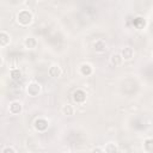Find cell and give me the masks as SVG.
I'll return each instance as SVG.
<instances>
[{
	"label": "cell",
	"mask_w": 153,
	"mask_h": 153,
	"mask_svg": "<svg viewBox=\"0 0 153 153\" xmlns=\"http://www.w3.org/2000/svg\"><path fill=\"white\" fill-rule=\"evenodd\" d=\"M16 19H17V23L22 26H27L32 23L33 20V14L31 13V11L29 10H20L17 16H16Z\"/></svg>",
	"instance_id": "obj_1"
},
{
	"label": "cell",
	"mask_w": 153,
	"mask_h": 153,
	"mask_svg": "<svg viewBox=\"0 0 153 153\" xmlns=\"http://www.w3.org/2000/svg\"><path fill=\"white\" fill-rule=\"evenodd\" d=\"M41 91H42V86L37 81H31L26 86V93L30 97H37L41 93Z\"/></svg>",
	"instance_id": "obj_2"
},
{
	"label": "cell",
	"mask_w": 153,
	"mask_h": 153,
	"mask_svg": "<svg viewBox=\"0 0 153 153\" xmlns=\"http://www.w3.org/2000/svg\"><path fill=\"white\" fill-rule=\"evenodd\" d=\"M33 128L37 131H45L49 128V121L44 117H38L33 121Z\"/></svg>",
	"instance_id": "obj_3"
},
{
	"label": "cell",
	"mask_w": 153,
	"mask_h": 153,
	"mask_svg": "<svg viewBox=\"0 0 153 153\" xmlns=\"http://www.w3.org/2000/svg\"><path fill=\"white\" fill-rule=\"evenodd\" d=\"M86 97H87V96H86V92H85L84 90H81V88H76V90L73 92V94H72L73 102L76 103V104H82V103H85Z\"/></svg>",
	"instance_id": "obj_4"
},
{
	"label": "cell",
	"mask_w": 153,
	"mask_h": 153,
	"mask_svg": "<svg viewBox=\"0 0 153 153\" xmlns=\"http://www.w3.org/2000/svg\"><path fill=\"white\" fill-rule=\"evenodd\" d=\"M8 111L11 115H19L23 111V104L19 100H13L8 105Z\"/></svg>",
	"instance_id": "obj_5"
},
{
	"label": "cell",
	"mask_w": 153,
	"mask_h": 153,
	"mask_svg": "<svg viewBox=\"0 0 153 153\" xmlns=\"http://www.w3.org/2000/svg\"><path fill=\"white\" fill-rule=\"evenodd\" d=\"M92 48H93V50L96 53H104L106 50V48H108V44H106V42L104 39L98 38L92 43Z\"/></svg>",
	"instance_id": "obj_6"
},
{
	"label": "cell",
	"mask_w": 153,
	"mask_h": 153,
	"mask_svg": "<svg viewBox=\"0 0 153 153\" xmlns=\"http://www.w3.org/2000/svg\"><path fill=\"white\" fill-rule=\"evenodd\" d=\"M48 74H49L50 78H54V79L60 78L61 74H62V69H61L60 65H57V63L51 65V66L48 68Z\"/></svg>",
	"instance_id": "obj_7"
},
{
	"label": "cell",
	"mask_w": 153,
	"mask_h": 153,
	"mask_svg": "<svg viewBox=\"0 0 153 153\" xmlns=\"http://www.w3.org/2000/svg\"><path fill=\"white\" fill-rule=\"evenodd\" d=\"M120 54H121L123 61H129L134 57V49L131 47H124V48H122Z\"/></svg>",
	"instance_id": "obj_8"
},
{
	"label": "cell",
	"mask_w": 153,
	"mask_h": 153,
	"mask_svg": "<svg viewBox=\"0 0 153 153\" xmlns=\"http://www.w3.org/2000/svg\"><path fill=\"white\" fill-rule=\"evenodd\" d=\"M79 73L82 75V76H90L92 73H93V67L90 65V63H81L80 67H79Z\"/></svg>",
	"instance_id": "obj_9"
},
{
	"label": "cell",
	"mask_w": 153,
	"mask_h": 153,
	"mask_svg": "<svg viewBox=\"0 0 153 153\" xmlns=\"http://www.w3.org/2000/svg\"><path fill=\"white\" fill-rule=\"evenodd\" d=\"M10 43H11V36H10V33L6 32L5 30H1L0 31V47L1 48H5Z\"/></svg>",
	"instance_id": "obj_10"
},
{
	"label": "cell",
	"mask_w": 153,
	"mask_h": 153,
	"mask_svg": "<svg viewBox=\"0 0 153 153\" xmlns=\"http://www.w3.org/2000/svg\"><path fill=\"white\" fill-rule=\"evenodd\" d=\"M24 47L26 48V49H35L37 45H38V42H37V39L35 38V37H32V36H29V37H26V38H24Z\"/></svg>",
	"instance_id": "obj_11"
},
{
	"label": "cell",
	"mask_w": 153,
	"mask_h": 153,
	"mask_svg": "<svg viewBox=\"0 0 153 153\" xmlns=\"http://www.w3.org/2000/svg\"><path fill=\"white\" fill-rule=\"evenodd\" d=\"M122 62H123V59H122V56H121L120 53H115V54L111 55V57H110V65L112 67H118V66L122 65Z\"/></svg>",
	"instance_id": "obj_12"
},
{
	"label": "cell",
	"mask_w": 153,
	"mask_h": 153,
	"mask_svg": "<svg viewBox=\"0 0 153 153\" xmlns=\"http://www.w3.org/2000/svg\"><path fill=\"white\" fill-rule=\"evenodd\" d=\"M143 152L145 153H153V137H147L143 140L142 145Z\"/></svg>",
	"instance_id": "obj_13"
},
{
	"label": "cell",
	"mask_w": 153,
	"mask_h": 153,
	"mask_svg": "<svg viewBox=\"0 0 153 153\" xmlns=\"http://www.w3.org/2000/svg\"><path fill=\"white\" fill-rule=\"evenodd\" d=\"M61 112L65 116H73L75 114V108L72 104H65L61 108Z\"/></svg>",
	"instance_id": "obj_14"
},
{
	"label": "cell",
	"mask_w": 153,
	"mask_h": 153,
	"mask_svg": "<svg viewBox=\"0 0 153 153\" xmlns=\"http://www.w3.org/2000/svg\"><path fill=\"white\" fill-rule=\"evenodd\" d=\"M10 76L13 81H19V80H22L23 74H22V71L19 68H12L10 71Z\"/></svg>",
	"instance_id": "obj_15"
},
{
	"label": "cell",
	"mask_w": 153,
	"mask_h": 153,
	"mask_svg": "<svg viewBox=\"0 0 153 153\" xmlns=\"http://www.w3.org/2000/svg\"><path fill=\"white\" fill-rule=\"evenodd\" d=\"M103 148H104L105 153H116L117 152V145L115 142H108Z\"/></svg>",
	"instance_id": "obj_16"
},
{
	"label": "cell",
	"mask_w": 153,
	"mask_h": 153,
	"mask_svg": "<svg viewBox=\"0 0 153 153\" xmlns=\"http://www.w3.org/2000/svg\"><path fill=\"white\" fill-rule=\"evenodd\" d=\"M134 26L137 27V29H143L146 26V22L142 17H136L134 19Z\"/></svg>",
	"instance_id": "obj_17"
},
{
	"label": "cell",
	"mask_w": 153,
	"mask_h": 153,
	"mask_svg": "<svg viewBox=\"0 0 153 153\" xmlns=\"http://www.w3.org/2000/svg\"><path fill=\"white\" fill-rule=\"evenodd\" d=\"M1 153H17V151H16V148L12 147V146H6V147L2 149Z\"/></svg>",
	"instance_id": "obj_18"
},
{
	"label": "cell",
	"mask_w": 153,
	"mask_h": 153,
	"mask_svg": "<svg viewBox=\"0 0 153 153\" xmlns=\"http://www.w3.org/2000/svg\"><path fill=\"white\" fill-rule=\"evenodd\" d=\"M90 153H105V151H104V148H103V147L97 146V147H93V148L91 149V152H90Z\"/></svg>",
	"instance_id": "obj_19"
},
{
	"label": "cell",
	"mask_w": 153,
	"mask_h": 153,
	"mask_svg": "<svg viewBox=\"0 0 153 153\" xmlns=\"http://www.w3.org/2000/svg\"><path fill=\"white\" fill-rule=\"evenodd\" d=\"M152 57H153V51H152Z\"/></svg>",
	"instance_id": "obj_20"
}]
</instances>
